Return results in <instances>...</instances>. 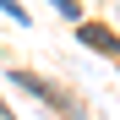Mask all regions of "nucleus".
<instances>
[{
    "label": "nucleus",
    "mask_w": 120,
    "mask_h": 120,
    "mask_svg": "<svg viewBox=\"0 0 120 120\" xmlns=\"http://www.w3.org/2000/svg\"><path fill=\"white\" fill-rule=\"evenodd\" d=\"M55 11L60 16H76V0H55Z\"/></svg>",
    "instance_id": "2"
},
{
    "label": "nucleus",
    "mask_w": 120,
    "mask_h": 120,
    "mask_svg": "<svg viewBox=\"0 0 120 120\" xmlns=\"http://www.w3.org/2000/svg\"><path fill=\"white\" fill-rule=\"evenodd\" d=\"M82 44L104 49V55H120V38H115V33H104V27H82Z\"/></svg>",
    "instance_id": "1"
}]
</instances>
